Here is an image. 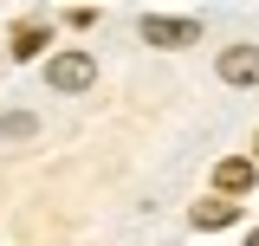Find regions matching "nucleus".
I'll use <instances>...</instances> for the list:
<instances>
[{
	"instance_id": "obj_2",
	"label": "nucleus",
	"mask_w": 259,
	"mask_h": 246,
	"mask_svg": "<svg viewBox=\"0 0 259 246\" xmlns=\"http://www.w3.org/2000/svg\"><path fill=\"white\" fill-rule=\"evenodd\" d=\"M136 32H143V46H162V52H182V46H194V39H201V26H194V20H168V13H149Z\"/></svg>"
},
{
	"instance_id": "obj_9",
	"label": "nucleus",
	"mask_w": 259,
	"mask_h": 246,
	"mask_svg": "<svg viewBox=\"0 0 259 246\" xmlns=\"http://www.w3.org/2000/svg\"><path fill=\"white\" fill-rule=\"evenodd\" d=\"M253 162H259V136H253Z\"/></svg>"
},
{
	"instance_id": "obj_4",
	"label": "nucleus",
	"mask_w": 259,
	"mask_h": 246,
	"mask_svg": "<svg viewBox=\"0 0 259 246\" xmlns=\"http://www.w3.org/2000/svg\"><path fill=\"white\" fill-rule=\"evenodd\" d=\"M253 175H259L253 155H227V162H214V188H221V194H246Z\"/></svg>"
},
{
	"instance_id": "obj_5",
	"label": "nucleus",
	"mask_w": 259,
	"mask_h": 246,
	"mask_svg": "<svg viewBox=\"0 0 259 246\" xmlns=\"http://www.w3.org/2000/svg\"><path fill=\"white\" fill-rule=\"evenodd\" d=\"M221 78L227 85H259V46H227L221 52Z\"/></svg>"
},
{
	"instance_id": "obj_7",
	"label": "nucleus",
	"mask_w": 259,
	"mask_h": 246,
	"mask_svg": "<svg viewBox=\"0 0 259 246\" xmlns=\"http://www.w3.org/2000/svg\"><path fill=\"white\" fill-rule=\"evenodd\" d=\"M32 130H39V117H32V110H7V117H0V143H26Z\"/></svg>"
},
{
	"instance_id": "obj_3",
	"label": "nucleus",
	"mask_w": 259,
	"mask_h": 246,
	"mask_svg": "<svg viewBox=\"0 0 259 246\" xmlns=\"http://www.w3.org/2000/svg\"><path fill=\"white\" fill-rule=\"evenodd\" d=\"M233 214H240V201L233 194H207V201H194L188 220L201 227V233H221V227H233Z\"/></svg>"
},
{
	"instance_id": "obj_6",
	"label": "nucleus",
	"mask_w": 259,
	"mask_h": 246,
	"mask_svg": "<svg viewBox=\"0 0 259 246\" xmlns=\"http://www.w3.org/2000/svg\"><path fill=\"white\" fill-rule=\"evenodd\" d=\"M46 39H52V26H46V20L13 26V59H39V52H46Z\"/></svg>"
},
{
	"instance_id": "obj_1",
	"label": "nucleus",
	"mask_w": 259,
	"mask_h": 246,
	"mask_svg": "<svg viewBox=\"0 0 259 246\" xmlns=\"http://www.w3.org/2000/svg\"><path fill=\"white\" fill-rule=\"evenodd\" d=\"M91 78H97L91 52H59V59H46V85H52V91H91Z\"/></svg>"
},
{
	"instance_id": "obj_8",
	"label": "nucleus",
	"mask_w": 259,
	"mask_h": 246,
	"mask_svg": "<svg viewBox=\"0 0 259 246\" xmlns=\"http://www.w3.org/2000/svg\"><path fill=\"white\" fill-rule=\"evenodd\" d=\"M246 246H259V233H246Z\"/></svg>"
}]
</instances>
